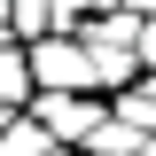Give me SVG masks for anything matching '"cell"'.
I'll return each mask as SVG.
<instances>
[{
	"label": "cell",
	"instance_id": "6da1fadb",
	"mask_svg": "<svg viewBox=\"0 0 156 156\" xmlns=\"http://www.w3.org/2000/svg\"><path fill=\"white\" fill-rule=\"evenodd\" d=\"M31 78H39V94H86V86H101L86 39H39L31 47Z\"/></svg>",
	"mask_w": 156,
	"mask_h": 156
},
{
	"label": "cell",
	"instance_id": "7a4b0ae2",
	"mask_svg": "<svg viewBox=\"0 0 156 156\" xmlns=\"http://www.w3.org/2000/svg\"><path fill=\"white\" fill-rule=\"evenodd\" d=\"M39 125H47V140H94L109 125V109L86 94H39Z\"/></svg>",
	"mask_w": 156,
	"mask_h": 156
},
{
	"label": "cell",
	"instance_id": "3957f363",
	"mask_svg": "<svg viewBox=\"0 0 156 156\" xmlns=\"http://www.w3.org/2000/svg\"><path fill=\"white\" fill-rule=\"evenodd\" d=\"M39 78H31V55L23 47H0V101H23Z\"/></svg>",
	"mask_w": 156,
	"mask_h": 156
},
{
	"label": "cell",
	"instance_id": "277c9868",
	"mask_svg": "<svg viewBox=\"0 0 156 156\" xmlns=\"http://www.w3.org/2000/svg\"><path fill=\"white\" fill-rule=\"evenodd\" d=\"M8 23H16L23 39H47L55 31V0H8Z\"/></svg>",
	"mask_w": 156,
	"mask_h": 156
},
{
	"label": "cell",
	"instance_id": "5b68a950",
	"mask_svg": "<svg viewBox=\"0 0 156 156\" xmlns=\"http://www.w3.org/2000/svg\"><path fill=\"white\" fill-rule=\"evenodd\" d=\"M39 148H47V125H39V117H23V125L0 133V156H39Z\"/></svg>",
	"mask_w": 156,
	"mask_h": 156
},
{
	"label": "cell",
	"instance_id": "8992f818",
	"mask_svg": "<svg viewBox=\"0 0 156 156\" xmlns=\"http://www.w3.org/2000/svg\"><path fill=\"white\" fill-rule=\"evenodd\" d=\"M117 8H125V0H117ZM133 8H140V16H156V0H133Z\"/></svg>",
	"mask_w": 156,
	"mask_h": 156
},
{
	"label": "cell",
	"instance_id": "52a82bcc",
	"mask_svg": "<svg viewBox=\"0 0 156 156\" xmlns=\"http://www.w3.org/2000/svg\"><path fill=\"white\" fill-rule=\"evenodd\" d=\"M140 156H156V140H140Z\"/></svg>",
	"mask_w": 156,
	"mask_h": 156
}]
</instances>
